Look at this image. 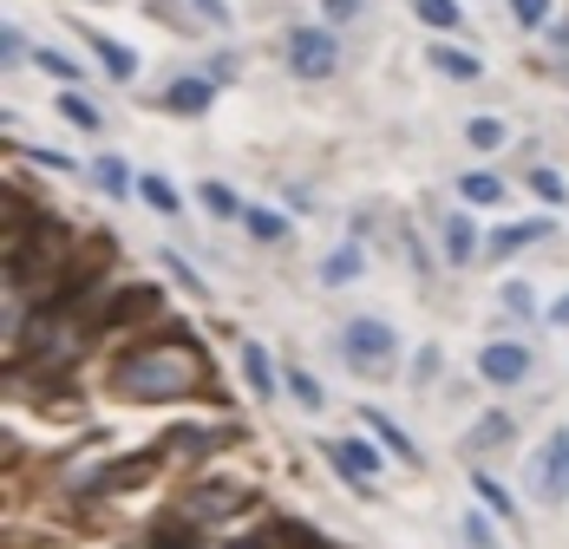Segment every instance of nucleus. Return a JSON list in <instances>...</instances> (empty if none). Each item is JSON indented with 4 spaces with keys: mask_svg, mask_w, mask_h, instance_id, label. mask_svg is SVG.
Listing matches in <instances>:
<instances>
[{
    "mask_svg": "<svg viewBox=\"0 0 569 549\" xmlns=\"http://www.w3.org/2000/svg\"><path fill=\"white\" fill-rule=\"evenodd\" d=\"M144 360H151V367H131V373H124V392H131V399H171V392L203 386V347H197V353H190V347H151Z\"/></svg>",
    "mask_w": 569,
    "mask_h": 549,
    "instance_id": "obj_1",
    "label": "nucleus"
},
{
    "mask_svg": "<svg viewBox=\"0 0 569 549\" xmlns=\"http://www.w3.org/2000/svg\"><path fill=\"white\" fill-rule=\"evenodd\" d=\"M341 347H347V367H360V373H387L393 353H399V333L387 328V321H373V315H360V321H347Z\"/></svg>",
    "mask_w": 569,
    "mask_h": 549,
    "instance_id": "obj_2",
    "label": "nucleus"
},
{
    "mask_svg": "<svg viewBox=\"0 0 569 549\" xmlns=\"http://www.w3.org/2000/svg\"><path fill=\"white\" fill-rule=\"evenodd\" d=\"M288 66H295V79H335L341 40H335L328 27H295V33H288Z\"/></svg>",
    "mask_w": 569,
    "mask_h": 549,
    "instance_id": "obj_3",
    "label": "nucleus"
},
{
    "mask_svg": "<svg viewBox=\"0 0 569 549\" xmlns=\"http://www.w3.org/2000/svg\"><path fill=\"white\" fill-rule=\"evenodd\" d=\"M530 485H537V497H543V503H563V497H569V432H550V439H543Z\"/></svg>",
    "mask_w": 569,
    "mask_h": 549,
    "instance_id": "obj_4",
    "label": "nucleus"
},
{
    "mask_svg": "<svg viewBox=\"0 0 569 549\" xmlns=\"http://www.w3.org/2000/svg\"><path fill=\"white\" fill-rule=\"evenodd\" d=\"M478 373L491 386H523L530 380V347H517V340H491L485 353H478Z\"/></svg>",
    "mask_w": 569,
    "mask_h": 549,
    "instance_id": "obj_5",
    "label": "nucleus"
},
{
    "mask_svg": "<svg viewBox=\"0 0 569 549\" xmlns=\"http://www.w3.org/2000/svg\"><path fill=\"white\" fill-rule=\"evenodd\" d=\"M328 458L341 465L347 485H373V478H380V451H373L367 439H341V445H328Z\"/></svg>",
    "mask_w": 569,
    "mask_h": 549,
    "instance_id": "obj_6",
    "label": "nucleus"
},
{
    "mask_svg": "<svg viewBox=\"0 0 569 549\" xmlns=\"http://www.w3.org/2000/svg\"><path fill=\"white\" fill-rule=\"evenodd\" d=\"M210 99H217V86H210V79H177L171 92H164V106H171L177 118H197V111H210Z\"/></svg>",
    "mask_w": 569,
    "mask_h": 549,
    "instance_id": "obj_7",
    "label": "nucleus"
},
{
    "mask_svg": "<svg viewBox=\"0 0 569 549\" xmlns=\"http://www.w3.org/2000/svg\"><path fill=\"white\" fill-rule=\"evenodd\" d=\"M242 503V491L236 485H203V491H190V517H203V523H217L223 510H236Z\"/></svg>",
    "mask_w": 569,
    "mask_h": 549,
    "instance_id": "obj_8",
    "label": "nucleus"
},
{
    "mask_svg": "<svg viewBox=\"0 0 569 549\" xmlns=\"http://www.w3.org/2000/svg\"><path fill=\"white\" fill-rule=\"evenodd\" d=\"M360 274H367V256H360L353 242H341V249L321 262V281H328V288H347V281H360Z\"/></svg>",
    "mask_w": 569,
    "mask_h": 549,
    "instance_id": "obj_9",
    "label": "nucleus"
},
{
    "mask_svg": "<svg viewBox=\"0 0 569 549\" xmlns=\"http://www.w3.org/2000/svg\"><path fill=\"white\" fill-rule=\"evenodd\" d=\"M360 419H367V426H373V432L387 439V451H393V458H406V465H419V445L406 439V432H399V426L387 419V412H380V406H360Z\"/></svg>",
    "mask_w": 569,
    "mask_h": 549,
    "instance_id": "obj_10",
    "label": "nucleus"
},
{
    "mask_svg": "<svg viewBox=\"0 0 569 549\" xmlns=\"http://www.w3.org/2000/svg\"><path fill=\"white\" fill-rule=\"evenodd\" d=\"M458 197H465V203H478V210H498V203H505V183H498V177H485V170H471V177H458Z\"/></svg>",
    "mask_w": 569,
    "mask_h": 549,
    "instance_id": "obj_11",
    "label": "nucleus"
},
{
    "mask_svg": "<svg viewBox=\"0 0 569 549\" xmlns=\"http://www.w3.org/2000/svg\"><path fill=\"white\" fill-rule=\"evenodd\" d=\"M242 373H249V386L262 392V399H276V367H269V347H242Z\"/></svg>",
    "mask_w": 569,
    "mask_h": 549,
    "instance_id": "obj_12",
    "label": "nucleus"
},
{
    "mask_svg": "<svg viewBox=\"0 0 569 549\" xmlns=\"http://www.w3.org/2000/svg\"><path fill=\"white\" fill-rule=\"evenodd\" d=\"M543 236H550V222H517V229H498V236H491V256L530 249V242H543Z\"/></svg>",
    "mask_w": 569,
    "mask_h": 549,
    "instance_id": "obj_13",
    "label": "nucleus"
},
{
    "mask_svg": "<svg viewBox=\"0 0 569 549\" xmlns=\"http://www.w3.org/2000/svg\"><path fill=\"white\" fill-rule=\"evenodd\" d=\"M412 7H419V20L439 27V33H458V27H465V7H458V0H412Z\"/></svg>",
    "mask_w": 569,
    "mask_h": 549,
    "instance_id": "obj_14",
    "label": "nucleus"
},
{
    "mask_svg": "<svg viewBox=\"0 0 569 549\" xmlns=\"http://www.w3.org/2000/svg\"><path fill=\"white\" fill-rule=\"evenodd\" d=\"M59 111H66V118L79 124V131H92V138L106 131V111H99V106H86V92H59Z\"/></svg>",
    "mask_w": 569,
    "mask_h": 549,
    "instance_id": "obj_15",
    "label": "nucleus"
},
{
    "mask_svg": "<svg viewBox=\"0 0 569 549\" xmlns=\"http://www.w3.org/2000/svg\"><path fill=\"white\" fill-rule=\"evenodd\" d=\"M92 53L106 59V72H112V79H131V72H138V59L124 53V47H118L112 33H92Z\"/></svg>",
    "mask_w": 569,
    "mask_h": 549,
    "instance_id": "obj_16",
    "label": "nucleus"
},
{
    "mask_svg": "<svg viewBox=\"0 0 569 549\" xmlns=\"http://www.w3.org/2000/svg\"><path fill=\"white\" fill-rule=\"evenodd\" d=\"M426 59H432L446 79H478V72H485V66H478L471 53H452V47H426Z\"/></svg>",
    "mask_w": 569,
    "mask_h": 549,
    "instance_id": "obj_17",
    "label": "nucleus"
},
{
    "mask_svg": "<svg viewBox=\"0 0 569 549\" xmlns=\"http://www.w3.org/2000/svg\"><path fill=\"white\" fill-rule=\"evenodd\" d=\"M471 249H478V229L465 217H452L446 222V262H471Z\"/></svg>",
    "mask_w": 569,
    "mask_h": 549,
    "instance_id": "obj_18",
    "label": "nucleus"
},
{
    "mask_svg": "<svg viewBox=\"0 0 569 549\" xmlns=\"http://www.w3.org/2000/svg\"><path fill=\"white\" fill-rule=\"evenodd\" d=\"M138 197H144L158 217H177V210H183V203H177V190L164 183V177H138Z\"/></svg>",
    "mask_w": 569,
    "mask_h": 549,
    "instance_id": "obj_19",
    "label": "nucleus"
},
{
    "mask_svg": "<svg viewBox=\"0 0 569 549\" xmlns=\"http://www.w3.org/2000/svg\"><path fill=\"white\" fill-rule=\"evenodd\" d=\"M197 197H203V210H210V217H242V197H236L229 183H217V177H210Z\"/></svg>",
    "mask_w": 569,
    "mask_h": 549,
    "instance_id": "obj_20",
    "label": "nucleus"
},
{
    "mask_svg": "<svg viewBox=\"0 0 569 549\" xmlns=\"http://www.w3.org/2000/svg\"><path fill=\"white\" fill-rule=\"evenodd\" d=\"M511 432H517V419H511V412H491V419H485V426H478V432H471L465 445H471V451H485V445H505Z\"/></svg>",
    "mask_w": 569,
    "mask_h": 549,
    "instance_id": "obj_21",
    "label": "nucleus"
},
{
    "mask_svg": "<svg viewBox=\"0 0 569 549\" xmlns=\"http://www.w3.org/2000/svg\"><path fill=\"white\" fill-rule=\"evenodd\" d=\"M288 392H295L308 412H321V406H328V399H321V380H315V373H301V367H288Z\"/></svg>",
    "mask_w": 569,
    "mask_h": 549,
    "instance_id": "obj_22",
    "label": "nucleus"
},
{
    "mask_svg": "<svg viewBox=\"0 0 569 549\" xmlns=\"http://www.w3.org/2000/svg\"><path fill=\"white\" fill-rule=\"evenodd\" d=\"M465 138H471L478 151H498V144H505V124H498V118H471V124H465Z\"/></svg>",
    "mask_w": 569,
    "mask_h": 549,
    "instance_id": "obj_23",
    "label": "nucleus"
},
{
    "mask_svg": "<svg viewBox=\"0 0 569 549\" xmlns=\"http://www.w3.org/2000/svg\"><path fill=\"white\" fill-rule=\"evenodd\" d=\"M158 262H164V269H171L177 281H183V288H190V295H210V288H203V274L190 269V262H183V256H177V249H158Z\"/></svg>",
    "mask_w": 569,
    "mask_h": 549,
    "instance_id": "obj_24",
    "label": "nucleus"
},
{
    "mask_svg": "<svg viewBox=\"0 0 569 549\" xmlns=\"http://www.w3.org/2000/svg\"><path fill=\"white\" fill-rule=\"evenodd\" d=\"M242 222H249V236H262V242H282L288 236V222L269 217V210H242Z\"/></svg>",
    "mask_w": 569,
    "mask_h": 549,
    "instance_id": "obj_25",
    "label": "nucleus"
},
{
    "mask_svg": "<svg viewBox=\"0 0 569 549\" xmlns=\"http://www.w3.org/2000/svg\"><path fill=\"white\" fill-rule=\"evenodd\" d=\"M530 190H537L543 203H569V190H563V177H557V170H530Z\"/></svg>",
    "mask_w": 569,
    "mask_h": 549,
    "instance_id": "obj_26",
    "label": "nucleus"
},
{
    "mask_svg": "<svg viewBox=\"0 0 569 549\" xmlns=\"http://www.w3.org/2000/svg\"><path fill=\"white\" fill-rule=\"evenodd\" d=\"M92 177H99V190L124 197V164H118V158H99V170H92Z\"/></svg>",
    "mask_w": 569,
    "mask_h": 549,
    "instance_id": "obj_27",
    "label": "nucleus"
},
{
    "mask_svg": "<svg viewBox=\"0 0 569 549\" xmlns=\"http://www.w3.org/2000/svg\"><path fill=\"white\" fill-rule=\"evenodd\" d=\"M511 13L523 27H543V20H550V0H511Z\"/></svg>",
    "mask_w": 569,
    "mask_h": 549,
    "instance_id": "obj_28",
    "label": "nucleus"
},
{
    "mask_svg": "<svg viewBox=\"0 0 569 549\" xmlns=\"http://www.w3.org/2000/svg\"><path fill=\"white\" fill-rule=\"evenodd\" d=\"M33 59H40V66H47L53 79H72V72H79V66H72L66 53H53V47H33Z\"/></svg>",
    "mask_w": 569,
    "mask_h": 549,
    "instance_id": "obj_29",
    "label": "nucleus"
},
{
    "mask_svg": "<svg viewBox=\"0 0 569 549\" xmlns=\"http://www.w3.org/2000/svg\"><path fill=\"white\" fill-rule=\"evenodd\" d=\"M471 485H478V491H485V503H491V510H505V517H517V510H511V497H505V485H491V478H485V471H478V478H471Z\"/></svg>",
    "mask_w": 569,
    "mask_h": 549,
    "instance_id": "obj_30",
    "label": "nucleus"
},
{
    "mask_svg": "<svg viewBox=\"0 0 569 549\" xmlns=\"http://www.w3.org/2000/svg\"><path fill=\"white\" fill-rule=\"evenodd\" d=\"M190 7H197L210 27H229V0H190Z\"/></svg>",
    "mask_w": 569,
    "mask_h": 549,
    "instance_id": "obj_31",
    "label": "nucleus"
},
{
    "mask_svg": "<svg viewBox=\"0 0 569 549\" xmlns=\"http://www.w3.org/2000/svg\"><path fill=\"white\" fill-rule=\"evenodd\" d=\"M505 308H511V315H530V288H523V281H505Z\"/></svg>",
    "mask_w": 569,
    "mask_h": 549,
    "instance_id": "obj_32",
    "label": "nucleus"
},
{
    "mask_svg": "<svg viewBox=\"0 0 569 549\" xmlns=\"http://www.w3.org/2000/svg\"><path fill=\"white\" fill-rule=\"evenodd\" d=\"M439 373V347H419V367H412V380H432Z\"/></svg>",
    "mask_w": 569,
    "mask_h": 549,
    "instance_id": "obj_33",
    "label": "nucleus"
},
{
    "mask_svg": "<svg viewBox=\"0 0 569 549\" xmlns=\"http://www.w3.org/2000/svg\"><path fill=\"white\" fill-rule=\"evenodd\" d=\"M13 59H27V33H20V27H7V66H13Z\"/></svg>",
    "mask_w": 569,
    "mask_h": 549,
    "instance_id": "obj_34",
    "label": "nucleus"
},
{
    "mask_svg": "<svg viewBox=\"0 0 569 549\" xmlns=\"http://www.w3.org/2000/svg\"><path fill=\"white\" fill-rule=\"evenodd\" d=\"M360 7H367V0H328V20H353Z\"/></svg>",
    "mask_w": 569,
    "mask_h": 549,
    "instance_id": "obj_35",
    "label": "nucleus"
},
{
    "mask_svg": "<svg viewBox=\"0 0 569 549\" xmlns=\"http://www.w3.org/2000/svg\"><path fill=\"white\" fill-rule=\"evenodd\" d=\"M550 328H569V295H557V301H550Z\"/></svg>",
    "mask_w": 569,
    "mask_h": 549,
    "instance_id": "obj_36",
    "label": "nucleus"
},
{
    "mask_svg": "<svg viewBox=\"0 0 569 549\" xmlns=\"http://www.w3.org/2000/svg\"><path fill=\"white\" fill-rule=\"evenodd\" d=\"M550 47H557V53H569V20H563V27H550Z\"/></svg>",
    "mask_w": 569,
    "mask_h": 549,
    "instance_id": "obj_37",
    "label": "nucleus"
}]
</instances>
